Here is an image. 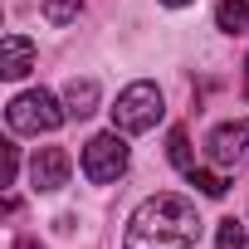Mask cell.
Returning <instances> with one entry per match:
<instances>
[{"mask_svg":"<svg viewBox=\"0 0 249 249\" xmlns=\"http://www.w3.org/2000/svg\"><path fill=\"white\" fill-rule=\"evenodd\" d=\"M5 117H10V132H20V137H39V132L64 127L69 107H59V103H54V93L30 88V93H20V98L5 107Z\"/></svg>","mask_w":249,"mask_h":249,"instance_id":"obj_3","label":"cell"},{"mask_svg":"<svg viewBox=\"0 0 249 249\" xmlns=\"http://www.w3.org/2000/svg\"><path fill=\"white\" fill-rule=\"evenodd\" d=\"M205 157L220 166V171H234L249 161V117H234V122H220V127L205 137Z\"/></svg>","mask_w":249,"mask_h":249,"instance_id":"obj_5","label":"cell"},{"mask_svg":"<svg viewBox=\"0 0 249 249\" xmlns=\"http://www.w3.org/2000/svg\"><path fill=\"white\" fill-rule=\"evenodd\" d=\"M244 98H249V83H244Z\"/></svg>","mask_w":249,"mask_h":249,"instance_id":"obj_17","label":"cell"},{"mask_svg":"<svg viewBox=\"0 0 249 249\" xmlns=\"http://www.w3.org/2000/svg\"><path fill=\"white\" fill-rule=\"evenodd\" d=\"M161 5H171V10H181V5H191V0H161Z\"/></svg>","mask_w":249,"mask_h":249,"instance_id":"obj_16","label":"cell"},{"mask_svg":"<svg viewBox=\"0 0 249 249\" xmlns=\"http://www.w3.org/2000/svg\"><path fill=\"white\" fill-rule=\"evenodd\" d=\"M215 249H244V225H239V220H220Z\"/></svg>","mask_w":249,"mask_h":249,"instance_id":"obj_13","label":"cell"},{"mask_svg":"<svg viewBox=\"0 0 249 249\" xmlns=\"http://www.w3.org/2000/svg\"><path fill=\"white\" fill-rule=\"evenodd\" d=\"M39 10H44L49 25H73L78 10H83V0H39Z\"/></svg>","mask_w":249,"mask_h":249,"instance_id":"obj_10","label":"cell"},{"mask_svg":"<svg viewBox=\"0 0 249 249\" xmlns=\"http://www.w3.org/2000/svg\"><path fill=\"white\" fill-rule=\"evenodd\" d=\"M64 107H69V117H93L98 112V83L93 78H69V88H64Z\"/></svg>","mask_w":249,"mask_h":249,"instance_id":"obj_8","label":"cell"},{"mask_svg":"<svg viewBox=\"0 0 249 249\" xmlns=\"http://www.w3.org/2000/svg\"><path fill=\"white\" fill-rule=\"evenodd\" d=\"M15 249H44V244H39L35 234H20V239H15Z\"/></svg>","mask_w":249,"mask_h":249,"instance_id":"obj_15","label":"cell"},{"mask_svg":"<svg viewBox=\"0 0 249 249\" xmlns=\"http://www.w3.org/2000/svg\"><path fill=\"white\" fill-rule=\"evenodd\" d=\"M215 25H220L225 35H244V30H249V0H220Z\"/></svg>","mask_w":249,"mask_h":249,"instance_id":"obj_9","label":"cell"},{"mask_svg":"<svg viewBox=\"0 0 249 249\" xmlns=\"http://www.w3.org/2000/svg\"><path fill=\"white\" fill-rule=\"evenodd\" d=\"M69 171H73V157L64 147H39L35 161H30V186L35 191H64L69 186Z\"/></svg>","mask_w":249,"mask_h":249,"instance_id":"obj_6","label":"cell"},{"mask_svg":"<svg viewBox=\"0 0 249 249\" xmlns=\"http://www.w3.org/2000/svg\"><path fill=\"white\" fill-rule=\"evenodd\" d=\"M20 171V147H5V181H15Z\"/></svg>","mask_w":249,"mask_h":249,"instance_id":"obj_14","label":"cell"},{"mask_svg":"<svg viewBox=\"0 0 249 249\" xmlns=\"http://www.w3.org/2000/svg\"><path fill=\"white\" fill-rule=\"evenodd\" d=\"M191 186H196L200 196H210V200H220V196L230 191V186H225V176H215V171H196V166H191Z\"/></svg>","mask_w":249,"mask_h":249,"instance_id":"obj_12","label":"cell"},{"mask_svg":"<svg viewBox=\"0 0 249 249\" xmlns=\"http://www.w3.org/2000/svg\"><path fill=\"white\" fill-rule=\"evenodd\" d=\"M196 239H200L196 205L176 191H157L132 210L122 249H196Z\"/></svg>","mask_w":249,"mask_h":249,"instance_id":"obj_1","label":"cell"},{"mask_svg":"<svg viewBox=\"0 0 249 249\" xmlns=\"http://www.w3.org/2000/svg\"><path fill=\"white\" fill-rule=\"evenodd\" d=\"M35 59H39V49L25 35H5V39H0V73H5V78H25L35 69Z\"/></svg>","mask_w":249,"mask_h":249,"instance_id":"obj_7","label":"cell"},{"mask_svg":"<svg viewBox=\"0 0 249 249\" xmlns=\"http://www.w3.org/2000/svg\"><path fill=\"white\" fill-rule=\"evenodd\" d=\"M166 157H171V166H181V171H191V166H196V161H191V137H186V127H176V132H171Z\"/></svg>","mask_w":249,"mask_h":249,"instance_id":"obj_11","label":"cell"},{"mask_svg":"<svg viewBox=\"0 0 249 249\" xmlns=\"http://www.w3.org/2000/svg\"><path fill=\"white\" fill-rule=\"evenodd\" d=\"M161 88L157 83H147V78H137V83H127L117 93V103H112V127L117 132H127V137H137V132H152L157 122H161Z\"/></svg>","mask_w":249,"mask_h":249,"instance_id":"obj_2","label":"cell"},{"mask_svg":"<svg viewBox=\"0 0 249 249\" xmlns=\"http://www.w3.org/2000/svg\"><path fill=\"white\" fill-rule=\"evenodd\" d=\"M127 132H98V137H88L83 142V176L93 181V186H107V181H117L122 171H127V142H122Z\"/></svg>","mask_w":249,"mask_h":249,"instance_id":"obj_4","label":"cell"}]
</instances>
